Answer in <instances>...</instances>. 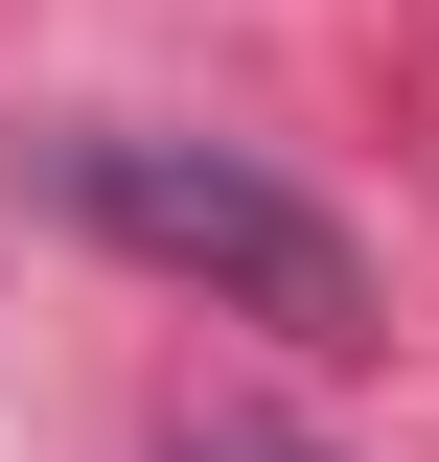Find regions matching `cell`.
Listing matches in <instances>:
<instances>
[{"mask_svg":"<svg viewBox=\"0 0 439 462\" xmlns=\"http://www.w3.org/2000/svg\"><path fill=\"white\" fill-rule=\"evenodd\" d=\"M70 208L139 254V278H185V300H231V324H277V346H370V254H347L324 208L277 162H231V139H163V116H93L70 139Z\"/></svg>","mask_w":439,"mask_h":462,"instance_id":"cell-1","label":"cell"},{"mask_svg":"<svg viewBox=\"0 0 439 462\" xmlns=\"http://www.w3.org/2000/svg\"><path fill=\"white\" fill-rule=\"evenodd\" d=\"M163 462H347V439H301V416H255V393H185Z\"/></svg>","mask_w":439,"mask_h":462,"instance_id":"cell-2","label":"cell"}]
</instances>
